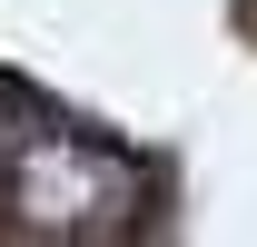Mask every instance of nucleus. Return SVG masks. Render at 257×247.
Returning <instances> with one entry per match:
<instances>
[{
  "label": "nucleus",
  "mask_w": 257,
  "mask_h": 247,
  "mask_svg": "<svg viewBox=\"0 0 257 247\" xmlns=\"http://www.w3.org/2000/svg\"><path fill=\"white\" fill-rule=\"evenodd\" d=\"M0 208H10L0 227H20V237H139L159 188L99 129L40 119V129H10V149H0Z\"/></svg>",
  "instance_id": "obj_1"
}]
</instances>
